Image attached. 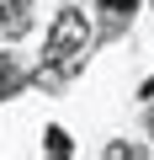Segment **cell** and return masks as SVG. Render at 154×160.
Listing matches in <instances>:
<instances>
[{
    "label": "cell",
    "instance_id": "1",
    "mask_svg": "<svg viewBox=\"0 0 154 160\" xmlns=\"http://www.w3.org/2000/svg\"><path fill=\"white\" fill-rule=\"evenodd\" d=\"M85 43H91V22H85L80 11H58V22H53V32H48V64L74 69L80 53H85Z\"/></svg>",
    "mask_w": 154,
    "mask_h": 160
},
{
    "label": "cell",
    "instance_id": "2",
    "mask_svg": "<svg viewBox=\"0 0 154 160\" xmlns=\"http://www.w3.org/2000/svg\"><path fill=\"white\" fill-rule=\"evenodd\" d=\"M27 11H32V0H0V27H6V38L27 32Z\"/></svg>",
    "mask_w": 154,
    "mask_h": 160
},
{
    "label": "cell",
    "instance_id": "3",
    "mask_svg": "<svg viewBox=\"0 0 154 160\" xmlns=\"http://www.w3.org/2000/svg\"><path fill=\"white\" fill-rule=\"evenodd\" d=\"M16 91H21V69H16L11 59H0V102L16 96Z\"/></svg>",
    "mask_w": 154,
    "mask_h": 160
},
{
    "label": "cell",
    "instance_id": "4",
    "mask_svg": "<svg viewBox=\"0 0 154 160\" xmlns=\"http://www.w3.org/2000/svg\"><path fill=\"white\" fill-rule=\"evenodd\" d=\"M43 149H48V155H58V160H69V149H74V144H69V133H64V128H48V133H43Z\"/></svg>",
    "mask_w": 154,
    "mask_h": 160
},
{
    "label": "cell",
    "instance_id": "5",
    "mask_svg": "<svg viewBox=\"0 0 154 160\" xmlns=\"http://www.w3.org/2000/svg\"><path fill=\"white\" fill-rule=\"evenodd\" d=\"M106 155H112V160H128V155H133V160H138V155H143V149H138V144H106Z\"/></svg>",
    "mask_w": 154,
    "mask_h": 160
},
{
    "label": "cell",
    "instance_id": "6",
    "mask_svg": "<svg viewBox=\"0 0 154 160\" xmlns=\"http://www.w3.org/2000/svg\"><path fill=\"white\" fill-rule=\"evenodd\" d=\"M133 6H138V0H101V11H112V16H128Z\"/></svg>",
    "mask_w": 154,
    "mask_h": 160
},
{
    "label": "cell",
    "instance_id": "7",
    "mask_svg": "<svg viewBox=\"0 0 154 160\" xmlns=\"http://www.w3.org/2000/svg\"><path fill=\"white\" fill-rule=\"evenodd\" d=\"M138 96H143V102H149V96H154V75H149V80H143V91H138Z\"/></svg>",
    "mask_w": 154,
    "mask_h": 160
}]
</instances>
